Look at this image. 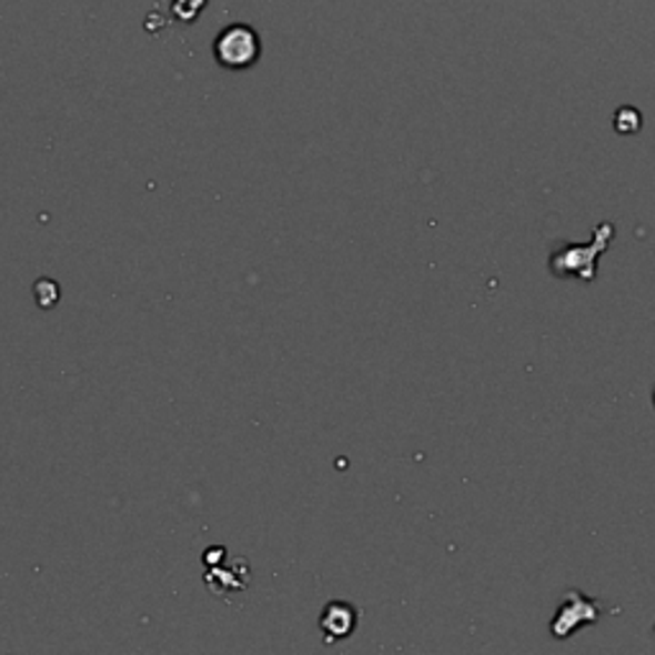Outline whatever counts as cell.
I'll return each instance as SVG.
<instances>
[{
    "label": "cell",
    "instance_id": "obj_1",
    "mask_svg": "<svg viewBox=\"0 0 655 655\" xmlns=\"http://www.w3.org/2000/svg\"><path fill=\"white\" fill-rule=\"evenodd\" d=\"M213 52L218 64L225 67V70H246V67L259 60L262 44H259L254 29L236 23V27L221 31V37L213 44Z\"/></svg>",
    "mask_w": 655,
    "mask_h": 655
},
{
    "label": "cell",
    "instance_id": "obj_2",
    "mask_svg": "<svg viewBox=\"0 0 655 655\" xmlns=\"http://www.w3.org/2000/svg\"><path fill=\"white\" fill-rule=\"evenodd\" d=\"M321 627L325 633V643L341 641V637H349L356 627V609L346 602H333L323 609Z\"/></svg>",
    "mask_w": 655,
    "mask_h": 655
},
{
    "label": "cell",
    "instance_id": "obj_3",
    "mask_svg": "<svg viewBox=\"0 0 655 655\" xmlns=\"http://www.w3.org/2000/svg\"><path fill=\"white\" fill-rule=\"evenodd\" d=\"M653 402H655V392H653Z\"/></svg>",
    "mask_w": 655,
    "mask_h": 655
}]
</instances>
